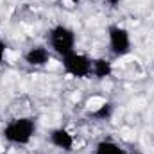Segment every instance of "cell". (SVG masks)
I'll return each instance as SVG.
<instances>
[{
  "label": "cell",
  "mask_w": 154,
  "mask_h": 154,
  "mask_svg": "<svg viewBox=\"0 0 154 154\" xmlns=\"http://www.w3.org/2000/svg\"><path fill=\"white\" fill-rule=\"evenodd\" d=\"M104 4H106L108 7H111V9H116V7L120 5V0H104Z\"/></svg>",
  "instance_id": "cell-11"
},
{
  "label": "cell",
  "mask_w": 154,
  "mask_h": 154,
  "mask_svg": "<svg viewBox=\"0 0 154 154\" xmlns=\"http://www.w3.org/2000/svg\"><path fill=\"white\" fill-rule=\"evenodd\" d=\"M36 133V120L31 116H18L5 124L2 136L13 145H29Z\"/></svg>",
  "instance_id": "cell-1"
},
{
  "label": "cell",
  "mask_w": 154,
  "mask_h": 154,
  "mask_svg": "<svg viewBox=\"0 0 154 154\" xmlns=\"http://www.w3.org/2000/svg\"><path fill=\"white\" fill-rule=\"evenodd\" d=\"M136 154H142V152H136Z\"/></svg>",
  "instance_id": "cell-13"
},
{
  "label": "cell",
  "mask_w": 154,
  "mask_h": 154,
  "mask_svg": "<svg viewBox=\"0 0 154 154\" xmlns=\"http://www.w3.org/2000/svg\"><path fill=\"white\" fill-rule=\"evenodd\" d=\"M95 154H127V149L122 147L120 143H116L115 140H100L95 145Z\"/></svg>",
  "instance_id": "cell-8"
},
{
  "label": "cell",
  "mask_w": 154,
  "mask_h": 154,
  "mask_svg": "<svg viewBox=\"0 0 154 154\" xmlns=\"http://www.w3.org/2000/svg\"><path fill=\"white\" fill-rule=\"evenodd\" d=\"M48 143L54 145L56 149H61L65 152H70L74 151V145H75V138L74 134L65 129V127H56L48 133Z\"/></svg>",
  "instance_id": "cell-5"
},
{
  "label": "cell",
  "mask_w": 154,
  "mask_h": 154,
  "mask_svg": "<svg viewBox=\"0 0 154 154\" xmlns=\"http://www.w3.org/2000/svg\"><path fill=\"white\" fill-rule=\"evenodd\" d=\"M5 50H7V43L4 39H0V65L4 63V57H5Z\"/></svg>",
  "instance_id": "cell-10"
},
{
  "label": "cell",
  "mask_w": 154,
  "mask_h": 154,
  "mask_svg": "<svg viewBox=\"0 0 154 154\" xmlns=\"http://www.w3.org/2000/svg\"><path fill=\"white\" fill-rule=\"evenodd\" d=\"M152 66H154V63H152Z\"/></svg>",
  "instance_id": "cell-14"
},
{
  "label": "cell",
  "mask_w": 154,
  "mask_h": 154,
  "mask_svg": "<svg viewBox=\"0 0 154 154\" xmlns=\"http://www.w3.org/2000/svg\"><path fill=\"white\" fill-rule=\"evenodd\" d=\"M61 65L68 75L75 77V79H86L91 75V57H88L86 54L74 50L68 56L61 57Z\"/></svg>",
  "instance_id": "cell-4"
},
{
  "label": "cell",
  "mask_w": 154,
  "mask_h": 154,
  "mask_svg": "<svg viewBox=\"0 0 154 154\" xmlns=\"http://www.w3.org/2000/svg\"><path fill=\"white\" fill-rule=\"evenodd\" d=\"M113 113H115V104L108 100V102H102L97 109H93L91 116L97 118V120H109L113 116Z\"/></svg>",
  "instance_id": "cell-9"
},
{
  "label": "cell",
  "mask_w": 154,
  "mask_h": 154,
  "mask_svg": "<svg viewBox=\"0 0 154 154\" xmlns=\"http://www.w3.org/2000/svg\"><path fill=\"white\" fill-rule=\"evenodd\" d=\"M91 75L99 81L102 79H108V77L113 75V65L109 59L106 57H95L91 59Z\"/></svg>",
  "instance_id": "cell-7"
},
{
  "label": "cell",
  "mask_w": 154,
  "mask_h": 154,
  "mask_svg": "<svg viewBox=\"0 0 154 154\" xmlns=\"http://www.w3.org/2000/svg\"><path fill=\"white\" fill-rule=\"evenodd\" d=\"M47 39H48L50 50L56 52L59 57H65V56H68L70 52L75 50V43H77L75 31L68 25H63V23L54 25L48 31Z\"/></svg>",
  "instance_id": "cell-2"
},
{
  "label": "cell",
  "mask_w": 154,
  "mask_h": 154,
  "mask_svg": "<svg viewBox=\"0 0 154 154\" xmlns=\"http://www.w3.org/2000/svg\"><path fill=\"white\" fill-rule=\"evenodd\" d=\"M108 47L115 57L129 56L133 50V41H131L129 31L120 25H109L108 27Z\"/></svg>",
  "instance_id": "cell-3"
},
{
  "label": "cell",
  "mask_w": 154,
  "mask_h": 154,
  "mask_svg": "<svg viewBox=\"0 0 154 154\" xmlns=\"http://www.w3.org/2000/svg\"><path fill=\"white\" fill-rule=\"evenodd\" d=\"M68 2H72V4H81L82 0H68Z\"/></svg>",
  "instance_id": "cell-12"
},
{
  "label": "cell",
  "mask_w": 154,
  "mask_h": 154,
  "mask_svg": "<svg viewBox=\"0 0 154 154\" xmlns=\"http://www.w3.org/2000/svg\"><path fill=\"white\" fill-rule=\"evenodd\" d=\"M50 57H52L50 48H47V47H43V45L31 47V48L23 54V61H25L29 66H34V68L47 66L48 61H50Z\"/></svg>",
  "instance_id": "cell-6"
}]
</instances>
